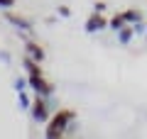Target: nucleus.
I'll return each mask as SVG.
<instances>
[{
    "instance_id": "nucleus-1",
    "label": "nucleus",
    "mask_w": 147,
    "mask_h": 139,
    "mask_svg": "<svg viewBox=\"0 0 147 139\" xmlns=\"http://www.w3.org/2000/svg\"><path fill=\"white\" fill-rule=\"evenodd\" d=\"M71 117H76L74 110H57V112L49 117V122L44 124V137H47V139H61V137H66V124H69Z\"/></svg>"
},
{
    "instance_id": "nucleus-2",
    "label": "nucleus",
    "mask_w": 147,
    "mask_h": 139,
    "mask_svg": "<svg viewBox=\"0 0 147 139\" xmlns=\"http://www.w3.org/2000/svg\"><path fill=\"white\" fill-rule=\"evenodd\" d=\"M52 115H54V112H52V108L47 105V100H44V98H39V95H34V98H32L30 117H32V122H34V124H47Z\"/></svg>"
},
{
    "instance_id": "nucleus-3",
    "label": "nucleus",
    "mask_w": 147,
    "mask_h": 139,
    "mask_svg": "<svg viewBox=\"0 0 147 139\" xmlns=\"http://www.w3.org/2000/svg\"><path fill=\"white\" fill-rule=\"evenodd\" d=\"M27 78H30V90L34 95H39V98H52L54 93H57L54 83H49L44 78V73H39V76H27Z\"/></svg>"
},
{
    "instance_id": "nucleus-4",
    "label": "nucleus",
    "mask_w": 147,
    "mask_h": 139,
    "mask_svg": "<svg viewBox=\"0 0 147 139\" xmlns=\"http://www.w3.org/2000/svg\"><path fill=\"white\" fill-rule=\"evenodd\" d=\"M5 20L10 22L12 27H17V32H25V34H34V25H32V20H27V17L22 15H15L12 10H5Z\"/></svg>"
},
{
    "instance_id": "nucleus-5",
    "label": "nucleus",
    "mask_w": 147,
    "mask_h": 139,
    "mask_svg": "<svg viewBox=\"0 0 147 139\" xmlns=\"http://www.w3.org/2000/svg\"><path fill=\"white\" fill-rule=\"evenodd\" d=\"M105 27H108V20L103 17V12H91L88 15V20H86V25H84V32L86 34H98V32H103Z\"/></svg>"
},
{
    "instance_id": "nucleus-6",
    "label": "nucleus",
    "mask_w": 147,
    "mask_h": 139,
    "mask_svg": "<svg viewBox=\"0 0 147 139\" xmlns=\"http://www.w3.org/2000/svg\"><path fill=\"white\" fill-rule=\"evenodd\" d=\"M25 54H27V56H32L34 61H39V63H42L44 56H47V54H44V46L39 44V41H34L32 37H27V39H25Z\"/></svg>"
},
{
    "instance_id": "nucleus-7",
    "label": "nucleus",
    "mask_w": 147,
    "mask_h": 139,
    "mask_svg": "<svg viewBox=\"0 0 147 139\" xmlns=\"http://www.w3.org/2000/svg\"><path fill=\"white\" fill-rule=\"evenodd\" d=\"M22 68L27 71V76H39V73H44V71H42V63L34 61V59L27 56V54L22 56Z\"/></svg>"
},
{
    "instance_id": "nucleus-8",
    "label": "nucleus",
    "mask_w": 147,
    "mask_h": 139,
    "mask_svg": "<svg viewBox=\"0 0 147 139\" xmlns=\"http://www.w3.org/2000/svg\"><path fill=\"white\" fill-rule=\"evenodd\" d=\"M115 39H118V44H120V46H127L132 39H135V32H132V27L125 25L123 29H118V32H115Z\"/></svg>"
},
{
    "instance_id": "nucleus-9",
    "label": "nucleus",
    "mask_w": 147,
    "mask_h": 139,
    "mask_svg": "<svg viewBox=\"0 0 147 139\" xmlns=\"http://www.w3.org/2000/svg\"><path fill=\"white\" fill-rule=\"evenodd\" d=\"M30 93L32 90H20V93H17V105H20V110H25V112H30V108H32Z\"/></svg>"
},
{
    "instance_id": "nucleus-10",
    "label": "nucleus",
    "mask_w": 147,
    "mask_h": 139,
    "mask_svg": "<svg viewBox=\"0 0 147 139\" xmlns=\"http://www.w3.org/2000/svg\"><path fill=\"white\" fill-rule=\"evenodd\" d=\"M125 25H127V22H125V17H123V12H120V15H113V17L108 20V29H113V32L123 29Z\"/></svg>"
},
{
    "instance_id": "nucleus-11",
    "label": "nucleus",
    "mask_w": 147,
    "mask_h": 139,
    "mask_svg": "<svg viewBox=\"0 0 147 139\" xmlns=\"http://www.w3.org/2000/svg\"><path fill=\"white\" fill-rule=\"evenodd\" d=\"M12 88H15V93L30 90V78H27V76H15V78H12Z\"/></svg>"
},
{
    "instance_id": "nucleus-12",
    "label": "nucleus",
    "mask_w": 147,
    "mask_h": 139,
    "mask_svg": "<svg viewBox=\"0 0 147 139\" xmlns=\"http://www.w3.org/2000/svg\"><path fill=\"white\" fill-rule=\"evenodd\" d=\"M123 17H125L127 25H135V22L142 20V12L140 10H125V12H123Z\"/></svg>"
},
{
    "instance_id": "nucleus-13",
    "label": "nucleus",
    "mask_w": 147,
    "mask_h": 139,
    "mask_svg": "<svg viewBox=\"0 0 147 139\" xmlns=\"http://www.w3.org/2000/svg\"><path fill=\"white\" fill-rule=\"evenodd\" d=\"M130 27H132V32H135V37H140V34H147V25H145V20L135 22V25H130Z\"/></svg>"
},
{
    "instance_id": "nucleus-14",
    "label": "nucleus",
    "mask_w": 147,
    "mask_h": 139,
    "mask_svg": "<svg viewBox=\"0 0 147 139\" xmlns=\"http://www.w3.org/2000/svg\"><path fill=\"white\" fill-rule=\"evenodd\" d=\"M76 129H79V120L71 117V120H69V124H66V137H74V134H76Z\"/></svg>"
},
{
    "instance_id": "nucleus-15",
    "label": "nucleus",
    "mask_w": 147,
    "mask_h": 139,
    "mask_svg": "<svg viewBox=\"0 0 147 139\" xmlns=\"http://www.w3.org/2000/svg\"><path fill=\"white\" fill-rule=\"evenodd\" d=\"M57 15H59V17H64V20H69V17H71V7L59 5V7H57Z\"/></svg>"
},
{
    "instance_id": "nucleus-16",
    "label": "nucleus",
    "mask_w": 147,
    "mask_h": 139,
    "mask_svg": "<svg viewBox=\"0 0 147 139\" xmlns=\"http://www.w3.org/2000/svg\"><path fill=\"white\" fill-rule=\"evenodd\" d=\"M0 61L5 63V66H10V63H12V56H10V51H0Z\"/></svg>"
},
{
    "instance_id": "nucleus-17",
    "label": "nucleus",
    "mask_w": 147,
    "mask_h": 139,
    "mask_svg": "<svg viewBox=\"0 0 147 139\" xmlns=\"http://www.w3.org/2000/svg\"><path fill=\"white\" fill-rule=\"evenodd\" d=\"M15 7V0H0V10H12Z\"/></svg>"
},
{
    "instance_id": "nucleus-18",
    "label": "nucleus",
    "mask_w": 147,
    "mask_h": 139,
    "mask_svg": "<svg viewBox=\"0 0 147 139\" xmlns=\"http://www.w3.org/2000/svg\"><path fill=\"white\" fill-rule=\"evenodd\" d=\"M93 10L96 12H105V10H108V5H105V3H93Z\"/></svg>"
}]
</instances>
